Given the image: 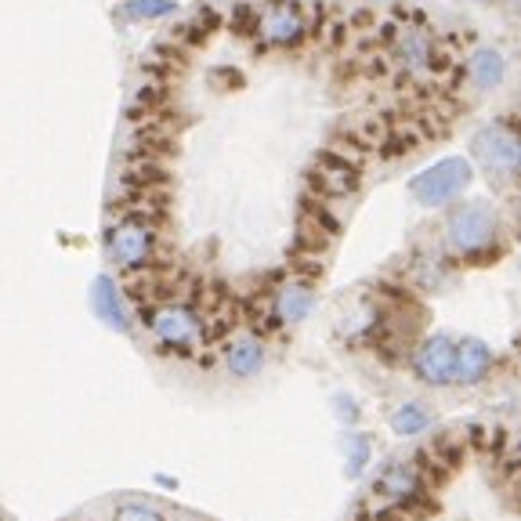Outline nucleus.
<instances>
[{
	"mask_svg": "<svg viewBox=\"0 0 521 521\" xmlns=\"http://www.w3.org/2000/svg\"><path fill=\"white\" fill-rule=\"evenodd\" d=\"M207 37H210L207 29H203L196 19H192V22H185V26L174 29V33H171V44H174L178 51H181V48H199V44H207Z\"/></svg>",
	"mask_w": 521,
	"mask_h": 521,
	"instance_id": "obj_20",
	"label": "nucleus"
},
{
	"mask_svg": "<svg viewBox=\"0 0 521 521\" xmlns=\"http://www.w3.org/2000/svg\"><path fill=\"white\" fill-rule=\"evenodd\" d=\"M91 308H95L98 319H102L109 330L131 333V315H127V304H124V297H120V290H116V283L109 279V275H98L95 286H91Z\"/></svg>",
	"mask_w": 521,
	"mask_h": 521,
	"instance_id": "obj_12",
	"label": "nucleus"
},
{
	"mask_svg": "<svg viewBox=\"0 0 521 521\" xmlns=\"http://www.w3.org/2000/svg\"><path fill=\"white\" fill-rule=\"evenodd\" d=\"M228 26H232V33H239V37H257V29H261V11L250 8V4H239V8H232Z\"/></svg>",
	"mask_w": 521,
	"mask_h": 521,
	"instance_id": "obj_19",
	"label": "nucleus"
},
{
	"mask_svg": "<svg viewBox=\"0 0 521 521\" xmlns=\"http://www.w3.org/2000/svg\"><path fill=\"white\" fill-rule=\"evenodd\" d=\"M337 409H341V420H359V406L351 402V398H337Z\"/></svg>",
	"mask_w": 521,
	"mask_h": 521,
	"instance_id": "obj_22",
	"label": "nucleus"
},
{
	"mask_svg": "<svg viewBox=\"0 0 521 521\" xmlns=\"http://www.w3.org/2000/svg\"><path fill=\"white\" fill-rule=\"evenodd\" d=\"M174 8H178L174 0H127L124 11L131 19H167Z\"/></svg>",
	"mask_w": 521,
	"mask_h": 521,
	"instance_id": "obj_18",
	"label": "nucleus"
},
{
	"mask_svg": "<svg viewBox=\"0 0 521 521\" xmlns=\"http://www.w3.org/2000/svg\"><path fill=\"white\" fill-rule=\"evenodd\" d=\"M373 456V446L366 435H351L348 446H344V474L348 478H359L362 471H366V464H370Z\"/></svg>",
	"mask_w": 521,
	"mask_h": 521,
	"instance_id": "obj_17",
	"label": "nucleus"
},
{
	"mask_svg": "<svg viewBox=\"0 0 521 521\" xmlns=\"http://www.w3.org/2000/svg\"><path fill=\"white\" fill-rule=\"evenodd\" d=\"M109 261L124 268V272H142L152 265V254H156V225L152 221L124 214L120 225L109 228Z\"/></svg>",
	"mask_w": 521,
	"mask_h": 521,
	"instance_id": "obj_3",
	"label": "nucleus"
},
{
	"mask_svg": "<svg viewBox=\"0 0 521 521\" xmlns=\"http://www.w3.org/2000/svg\"><path fill=\"white\" fill-rule=\"evenodd\" d=\"M493 370V348L478 337H464V341H456V366H453V384H482Z\"/></svg>",
	"mask_w": 521,
	"mask_h": 521,
	"instance_id": "obj_10",
	"label": "nucleus"
},
{
	"mask_svg": "<svg viewBox=\"0 0 521 521\" xmlns=\"http://www.w3.org/2000/svg\"><path fill=\"white\" fill-rule=\"evenodd\" d=\"M464 73L471 76L478 91H489V87L500 84L507 69H503V55H500V51L482 48V51H474V55H471V62H467Z\"/></svg>",
	"mask_w": 521,
	"mask_h": 521,
	"instance_id": "obj_14",
	"label": "nucleus"
},
{
	"mask_svg": "<svg viewBox=\"0 0 521 521\" xmlns=\"http://www.w3.org/2000/svg\"><path fill=\"white\" fill-rule=\"evenodd\" d=\"M312 301H315L312 297V279H290V283H283L272 297L275 323H283V326L304 323L308 312H312Z\"/></svg>",
	"mask_w": 521,
	"mask_h": 521,
	"instance_id": "obj_11",
	"label": "nucleus"
},
{
	"mask_svg": "<svg viewBox=\"0 0 521 521\" xmlns=\"http://www.w3.org/2000/svg\"><path fill=\"white\" fill-rule=\"evenodd\" d=\"M113 521H167L156 507L149 503H124V507H116Z\"/></svg>",
	"mask_w": 521,
	"mask_h": 521,
	"instance_id": "obj_21",
	"label": "nucleus"
},
{
	"mask_svg": "<svg viewBox=\"0 0 521 521\" xmlns=\"http://www.w3.org/2000/svg\"><path fill=\"white\" fill-rule=\"evenodd\" d=\"M420 493V471L413 460H391L373 482V503L380 507H402Z\"/></svg>",
	"mask_w": 521,
	"mask_h": 521,
	"instance_id": "obj_8",
	"label": "nucleus"
},
{
	"mask_svg": "<svg viewBox=\"0 0 521 521\" xmlns=\"http://www.w3.org/2000/svg\"><path fill=\"white\" fill-rule=\"evenodd\" d=\"M427 427H431V413H427L420 402H402V406L391 413V431L402 438L420 435V431H427Z\"/></svg>",
	"mask_w": 521,
	"mask_h": 521,
	"instance_id": "obj_16",
	"label": "nucleus"
},
{
	"mask_svg": "<svg viewBox=\"0 0 521 521\" xmlns=\"http://www.w3.org/2000/svg\"><path fill=\"white\" fill-rule=\"evenodd\" d=\"M449 250L464 261H489L496 257V239H500V221L489 203H464L453 207L446 221Z\"/></svg>",
	"mask_w": 521,
	"mask_h": 521,
	"instance_id": "obj_1",
	"label": "nucleus"
},
{
	"mask_svg": "<svg viewBox=\"0 0 521 521\" xmlns=\"http://www.w3.org/2000/svg\"><path fill=\"white\" fill-rule=\"evenodd\" d=\"M474 181L471 163L460 156H446V160L431 163L417 178L409 181V192L420 207H449L456 196H464V189Z\"/></svg>",
	"mask_w": 521,
	"mask_h": 521,
	"instance_id": "obj_2",
	"label": "nucleus"
},
{
	"mask_svg": "<svg viewBox=\"0 0 521 521\" xmlns=\"http://www.w3.org/2000/svg\"><path fill=\"white\" fill-rule=\"evenodd\" d=\"M149 319V330L152 337L163 344V348L178 351V355H189L199 341H203V323H199V315L192 312L189 304H156L145 312Z\"/></svg>",
	"mask_w": 521,
	"mask_h": 521,
	"instance_id": "obj_4",
	"label": "nucleus"
},
{
	"mask_svg": "<svg viewBox=\"0 0 521 521\" xmlns=\"http://www.w3.org/2000/svg\"><path fill=\"white\" fill-rule=\"evenodd\" d=\"M181 69H185V55H181L174 44L149 51V55L142 58V73L149 76V80H160V84H171L174 76H181Z\"/></svg>",
	"mask_w": 521,
	"mask_h": 521,
	"instance_id": "obj_15",
	"label": "nucleus"
},
{
	"mask_svg": "<svg viewBox=\"0 0 521 521\" xmlns=\"http://www.w3.org/2000/svg\"><path fill=\"white\" fill-rule=\"evenodd\" d=\"M471 152H474V160L482 163L489 174H496V178H514V174H518L521 145L511 120H503V124H493L474 134Z\"/></svg>",
	"mask_w": 521,
	"mask_h": 521,
	"instance_id": "obj_5",
	"label": "nucleus"
},
{
	"mask_svg": "<svg viewBox=\"0 0 521 521\" xmlns=\"http://www.w3.org/2000/svg\"><path fill=\"white\" fill-rule=\"evenodd\" d=\"M225 362L228 370H232V377H254L265 366V344L257 341V337H243V341H236L228 348Z\"/></svg>",
	"mask_w": 521,
	"mask_h": 521,
	"instance_id": "obj_13",
	"label": "nucleus"
},
{
	"mask_svg": "<svg viewBox=\"0 0 521 521\" xmlns=\"http://www.w3.org/2000/svg\"><path fill=\"white\" fill-rule=\"evenodd\" d=\"M453 366H456V341L446 337V333L427 337L417 348V355H413V370L431 388H449L453 384Z\"/></svg>",
	"mask_w": 521,
	"mask_h": 521,
	"instance_id": "obj_6",
	"label": "nucleus"
},
{
	"mask_svg": "<svg viewBox=\"0 0 521 521\" xmlns=\"http://www.w3.org/2000/svg\"><path fill=\"white\" fill-rule=\"evenodd\" d=\"M312 189L319 196H351L359 189V163L341 156V152H319V160L312 167Z\"/></svg>",
	"mask_w": 521,
	"mask_h": 521,
	"instance_id": "obj_7",
	"label": "nucleus"
},
{
	"mask_svg": "<svg viewBox=\"0 0 521 521\" xmlns=\"http://www.w3.org/2000/svg\"><path fill=\"white\" fill-rule=\"evenodd\" d=\"M214 80H218V84H228V87H239V84H243V76H239V73H228V69H218V73H214Z\"/></svg>",
	"mask_w": 521,
	"mask_h": 521,
	"instance_id": "obj_23",
	"label": "nucleus"
},
{
	"mask_svg": "<svg viewBox=\"0 0 521 521\" xmlns=\"http://www.w3.org/2000/svg\"><path fill=\"white\" fill-rule=\"evenodd\" d=\"M257 33H265L272 48H297L308 37V19H304V11L297 8L294 0H286L283 8H272L268 15H261Z\"/></svg>",
	"mask_w": 521,
	"mask_h": 521,
	"instance_id": "obj_9",
	"label": "nucleus"
}]
</instances>
